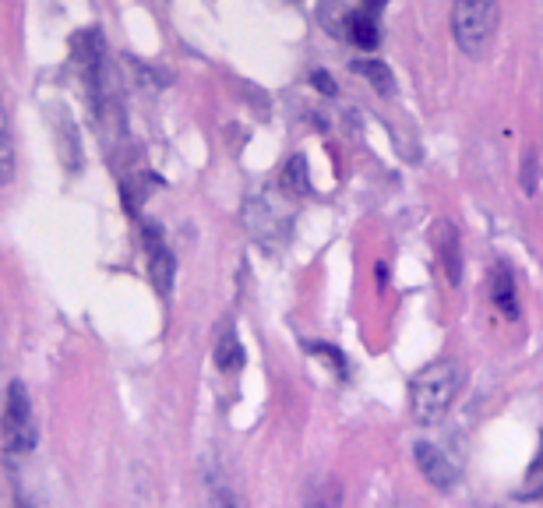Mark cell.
I'll use <instances>...</instances> for the list:
<instances>
[{
	"mask_svg": "<svg viewBox=\"0 0 543 508\" xmlns=\"http://www.w3.org/2000/svg\"><path fill=\"white\" fill-rule=\"evenodd\" d=\"M515 498H526V501L543 498V441H540V452H536L533 466H529V473H526V487H522Z\"/></svg>",
	"mask_w": 543,
	"mask_h": 508,
	"instance_id": "14",
	"label": "cell"
},
{
	"mask_svg": "<svg viewBox=\"0 0 543 508\" xmlns=\"http://www.w3.org/2000/svg\"><path fill=\"white\" fill-rule=\"evenodd\" d=\"M459 381H462V371H459V364H452V360H438V364L424 367V371L413 378V389H410L413 420L424 427L441 424V417H445L455 403Z\"/></svg>",
	"mask_w": 543,
	"mask_h": 508,
	"instance_id": "1",
	"label": "cell"
},
{
	"mask_svg": "<svg viewBox=\"0 0 543 508\" xmlns=\"http://www.w3.org/2000/svg\"><path fill=\"white\" fill-rule=\"evenodd\" d=\"M364 4H367V11H381V8H385V0H364Z\"/></svg>",
	"mask_w": 543,
	"mask_h": 508,
	"instance_id": "18",
	"label": "cell"
},
{
	"mask_svg": "<svg viewBox=\"0 0 543 508\" xmlns=\"http://www.w3.org/2000/svg\"><path fill=\"white\" fill-rule=\"evenodd\" d=\"M283 191H286V195H293V198L307 195V163H304V156H293L290 163H286Z\"/></svg>",
	"mask_w": 543,
	"mask_h": 508,
	"instance_id": "13",
	"label": "cell"
},
{
	"mask_svg": "<svg viewBox=\"0 0 543 508\" xmlns=\"http://www.w3.org/2000/svg\"><path fill=\"white\" fill-rule=\"evenodd\" d=\"M145 247H149V276H152V286L159 293H170L173 286V254L170 247L163 244V233L156 230V223H145Z\"/></svg>",
	"mask_w": 543,
	"mask_h": 508,
	"instance_id": "6",
	"label": "cell"
},
{
	"mask_svg": "<svg viewBox=\"0 0 543 508\" xmlns=\"http://www.w3.org/2000/svg\"><path fill=\"white\" fill-rule=\"evenodd\" d=\"M491 297L505 318H519V297H515V279H512V272H508V265H498V269H494Z\"/></svg>",
	"mask_w": 543,
	"mask_h": 508,
	"instance_id": "8",
	"label": "cell"
},
{
	"mask_svg": "<svg viewBox=\"0 0 543 508\" xmlns=\"http://www.w3.org/2000/svg\"><path fill=\"white\" fill-rule=\"evenodd\" d=\"M498 29V0H452V36L462 53L477 57Z\"/></svg>",
	"mask_w": 543,
	"mask_h": 508,
	"instance_id": "2",
	"label": "cell"
},
{
	"mask_svg": "<svg viewBox=\"0 0 543 508\" xmlns=\"http://www.w3.org/2000/svg\"><path fill=\"white\" fill-rule=\"evenodd\" d=\"M434 240H438V258H441V265H445L448 283L459 286L462 283V244H459V230H455V223L441 219L438 230H434Z\"/></svg>",
	"mask_w": 543,
	"mask_h": 508,
	"instance_id": "7",
	"label": "cell"
},
{
	"mask_svg": "<svg viewBox=\"0 0 543 508\" xmlns=\"http://www.w3.org/2000/svg\"><path fill=\"white\" fill-rule=\"evenodd\" d=\"M346 29H350V39L360 46V50H374V46H378V39H381L378 22H374L371 15H350Z\"/></svg>",
	"mask_w": 543,
	"mask_h": 508,
	"instance_id": "12",
	"label": "cell"
},
{
	"mask_svg": "<svg viewBox=\"0 0 543 508\" xmlns=\"http://www.w3.org/2000/svg\"><path fill=\"white\" fill-rule=\"evenodd\" d=\"M244 360H247L244 343H240L233 332H226V336L216 343V367H219V371H240V367H244Z\"/></svg>",
	"mask_w": 543,
	"mask_h": 508,
	"instance_id": "11",
	"label": "cell"
},
{
	"mask_svg": "<svg viewBox=\"0 0 543 508\" xmlns=\"http://www.w3.org/2000/svg\"><path fill=\"white\" fill-rule=\"evenodd\" d=\"M522 184H526L529 195H533V191H536V156L522 159Z\"/></svg>",
	"mask_w": 543,
	"mask_h": 508,
	"instance_id": "17",
	"label": "cell"
},
{
	"mask_svg": "<svg viewBox=\"0 0 543 508\" xmlns=\"http://www.w3.org/2000/svg\"><path fill=\"white\" fill-rule=\"evenodd\" d=\"M11 177H15V138H11V120L0 99V187L11 184Z\"/></svg>",
	"mask_w": 543,
	"mask_h": 508,
	"instance_id": "9",
	"label": "cell"
},
{
	"mask_svg": "<svg viewBox=\"0 0 543 508\" xmlns=\"http://www.w3.org/2000/svg\"><path fill=\"white\" fill-rule=\"evenodd\" d=\"M413 459H417L427 484L438 487V491H452V487L459 484V470L448 463L445 452H438L434 445H427V441H417V445H413Z\"/></svg>",
	"mask_w": 543,
	"mask_h": 508,
	"instance_id": "5",
	"label": "cell"
},
{
	"mask_svg": "<svg viewBox=\"0 0 543 508\" xmlns=\"http://www.w3.org/2000/svg\"><path fill=\"white\" fill-rule=\"evenodd\" d=\"M103 36L96 29H82L71 39V53H75V64L85 78V89H89L92 106L99 110V96H103Z\"/></svg>",
	"mask_w": 543,
	"mask_h": 508,
	"instance_id": "4",
	"label": "cell"
},
{
	"mask_svg": "<svg viewBox=\"0 0 543 508\" xmlns=\"http://www.w3.org/2000/svg\"><path fill=\"white\" fill-rule=\"evenodd\" d=\"M4 438H8V449L25 456L36 445V424H32V403L29 392H25L22 381H15L8 389V406H4Z\"/></svg>",
	"mask_w": 543,
	"mask_h": 508,
	"instance_id": "3",
	"label": "cell"
},
{
	"mask_svg": "<svg viewBox=\"0 0 543 508\" xmlns=\"http://www.w3.org/2000/svg\"><path fill=\"white\" fill-rule=\"evenodd\" d=\"M353 75L367 78L381 96H392L395 92V78H392V71L385 68V60H353Z\"/></svg>",
	"mask_w": 543,
	"mask_h": 508,
	"instance_id": "10",
	"label": "cell"
},
{
	"mask_svg": "<svg viewBox=\"0 0 543 508\" xmlns=\"http://www.w3.org/2000/svg\"><path fill=\"white\" fill-rule=\"evenodd\" d=\"M311 82H314V89H318L321 96H335V82H332V75H328V71H314Z\"/></svg>",
	"mask_w": 543,
	"mask_h": 508,
	"instance_id": "16",
	"label": "cell"
},
{
	"mask_svg": "<svg viewBox=\"0 0 543 508\" xmlns=\"http://www.w3.org/2000/svg\"><path fill=\"white\" fill-rule=\"evenodd\" d=\"M311 350H314V353H321V357H325V360H332L335 371H339V374H343V378H346V357H343V353H339V350H335V346L311 343Z\"/></svg>",
	"mask_w": 543,
	"mask_h": 508,
	"instance_id": "15",
	"label": "cell"
}]
</instances>
